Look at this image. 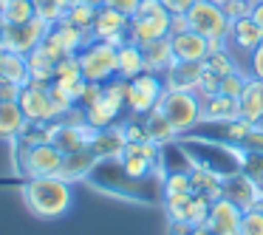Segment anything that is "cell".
<instances>
[{
	"label": "cell",
	"instance_id": "13",
	"mask_svg": "<svg viewBox=\"0 0 263 235\" xmlns=\"http://www.w3.org/2000/svg\"><path fill=\"white\" fill-rule=\"evenodd\" d=\"M170 43H173V54H176L178 63H204L210 57V40L193 29L181 31V34H173Z\"/></svg>",
	"mask_w": 263,
	"mask_h": 235
},
{
	"label": "cell",
	"instance_id": "41",
	"mask_svg": "<svg viewBox=\"0 0 263 235\" xmlns=\"http://www.w3.org/2000/svg\"><path fill=\"white\" fill-rule=\"evenodd\" d=\"M190 23H187V14H170V37L173 34H181V31H187Z\"/></svg>",
	"mask_w": 263,
	"mask_h": 235
},
{
	"label": "cell",
	"instance_id": "19",
	"mask_svg": "<svg viewBox=\"0 0 263 235\" xmlns=\"http://www.w3.org/2000/svg\"><path fill=\"white\" fill-rule=\"evenodd\" d=\"M144 54V71H150V74H167V71L173 68V65L178 63L176 54H173V43L170 37H161V40L150 43V46L142 48Z\"/></svg>",
	"mask_w": 263,
	"mask_h": 235
},
{
	"label": "cell",
	"instance_id": "10",
	"mask_svg": "<svg viewBox=\"0 0 263 235\" xmlns=\"http://www.w3.org/2000/svg\"><path fill=\"white\" fill-rule=\"evenodd\" d=\"M127 26H130L127 14L116 12V9H108V6H99L97 20L91 26V37L93 40H105V43L119 48L122 43H127Z\"/></svg>",
	"mask_w": 263,
	"mask_h": 235
},
{
	"label": "cell",
	"instance_id": "44",
	"mask_svg": "<svg viewBox=\"0 0 263 235\" xmlns=\"http://www.w3.org/2000/svg\"><path fill=\"white\" fill-rule=\"evenodd\" d=\"M6 17H3V14H0V48H3V37H6Z\"/></svg>",
	"mask_w": 263,
	"mask_h": 235
},
{
	"label": "cell",
	"instance_id": "34",
	"mask_svg": "<svg viewBox=\"0 0 263 235\" xmlns=\"http://www.w3.org/2000/svg\"><path fill=\"white\" fill-rule=\"evenodd\" d=\"M74 77H82L80 57H77V54H71V57H63L57 65H54V80H74Z\"/></svg>",
	"mask_w": 263,
	"mask_h": 235
},
{
	"label": "cell",
	"instance_id": "36",
	"mask_svg": "<svg viewBox=\"0 0 263 235\" xmlns=\"http://www.w3.org/2000/svg\"><path fill=\"white\" fill-rule=\"evenodd\" d=\"M229 20H238V17H249L252 14V0H229L227 6H223Z\"/></svg>",
	"mask_w": 263,
	"mask_h": 235
},
{
	"label": "cell",
	"instance_id": "14",
	"mask_svg": "<svg viewBox=\"0 0 263 235\" xmlns=\"http://www.w3.org/2000/svg\"><path fill=\"white\" fill-rule=\"evenodd\" d=\"M99 156L93 148H85V150H77V153H65L63 156V165H60V178L65 182H80V178H91V173L99 167Z\"/></svg>",
	"mask_w": 263,
	"mask_h": 235
},
{
	"label": "cell",
	"instance_id": "9",
	"mask_svg": "<svg viewBox=\"0 0 263 235\" xmlns=\"http://www.w3.org/2000/svg\"><path fill=\"white\" fill-rule=\"evenodd\" d=\"M48 29H51V26L43 17H34V20H29V23H17V26L9 23L6 37H3V48H6V51H17V54H29L46 40Z\"/></svg>",
	"mask_w": 263,
	"mask_h": 235
},
{
	"label": "cell",
	"instance_id": "8",
	"mask_svg": "<svg viewBox=\"0 0 263 235\" xmlns=\"http://www.w3.org/2000/svg\"><path fill=\"white\" fill-rule=\"evenodd\" d=\"M20 108H23L26 119L31 125H51L57 119V105L51 102V94H48V85H23L20 91Z\"/></svg>",
	"mask_w": 263,
	"mask_h": 235
},
{
	"label": "cell",
	"instance_id": "12",
	"mask_svg": "<svg viewBox=\"0 0 263 235\" xmlns=\"http://www.w3.org/2000/svg\"><path fill=\"white\" fill-rule=\"evenodd\" d=\"M223 195H227L229 201H235L240 210H249V207H255L257 201L263 198L260 184L243 170H238V173H232V176L223 178Z\"/></svg>",
	"mask_w": 263,
	"mask_h": 235
},
{
	"label": "cell",
	"instance_id": "47",
	"mask_svg": "<svg viewBox=\"0 0 263 235\" xmlns=\"http://www.w3.org/2000/svg\"><path fill=\"white\" fill-rule=\"evenodd\" d=\"M88 3H93V6H99V3H102V0H88Z\"/></svg>",
	"mask_w": 263,
	"mask_h": 235
},
{
	"label": "cell",
	"instance_id": "23",
	"mask_svg": "<svg viewBox=\"0 0 263 235\" xmlns=\"http://www.w3.org/2000/svg\"><path fill=\"white\" fill-rule=\"evenodd\" d=\"M119 165H122V170H125L127 178H136V182H142V178L150 176V170H153L156 161H150L147 156L139 150L136 142H127V148L122 150V156H119Z\"/></svg>",
	"mask_w": 263,
	"mask_h": 235
},
{
	"label": "cell",
	"instance_id": "37",
	"mask_svg": "<svg viewBox=\"0 0 263 235\" xmlns=\"http://www.w3.org/2000/svg\"><path fill=\"white\" fill-rule=\"evenodd\" d=\"M139 3H142V0H102L99 6L116 9V12H122V14H127V17H133V14H136V9H139Z\"/></svg>",
	"mask_w": 263,
	"mask_h": 235
},
{
	"label": "cell",
	"instance_id": "43",
	"mask_svg": "<svg viewBox=\"0 0 263 235\" xmlns=\"http://www.w3.org/2000/svg\"><path fill=\"white\" fill-rule=\"evenodd\" d=\"M190 235H215V232L204 224V227H193V229H190Z\"/></svg>",
	"mask_w": 263,
	"mask_h": 235
},
{
	"label": "cell",
	"instance_id": "31",
	"mask_svg": "<svg viewBox=\"0 0 263 235\" xmlns=\"http://www.w3.org/2000/svg\"><path fill=\"white\" fill-rule=\"evenodd\" d=\"M204 63L210 65V68L215 71V74H221V77L232 74V71L238 68V63H235V60L229 57V54L223 51V48H215V51H210V57H206Z\"/></svg>",
	"mask_w": 263,
	"mask_h": 235
},
{
	"label": "cell",
	"instance_id": "15",
	"mask_svg": "<svg viewBox=\"0 0 263 235\" xmlns=\"http://www.w3.org/2000/svg\"><path fill=\"white\" fill-rule=\"evenodd\" d=\"M227 43L235 48V51L252 54L263 43V29L252 17H238V20H232V23H229Z\"/></svg>",
	"mask_w": 263,
	"mask_h": 235
},
{
	"label": "cell",
	"instance_id": "18",
	"mask_svg": "<svg viewBox=\"0 0 263 235\" xmlns=\"http://www.w3.org/2000/svg\"><path fill=\"white\" fill-rule=\"evenodd\" d=\"M31 122L26 119L20 102H0V142H14L29 131Z\"/></svg>",
	"mask_w": 263,
	"mask_h": 235
},
{
	"label": "cell",
	"instance_id": "3",
	"mask_svg": "<svg viewBox=\"0 0 263 235\" xmlns=\"http://www.w3.org/2000/svg\"><path fill=\"white\" fill-rule=\"evenodd\" d=\"M187 23L193 31L206 37L210 40V51H215V48H223V43H227L232 20L227 17L223 6H218L212 0H195L193 6L187 9Z\"/></svg>",
	"mask_w": 263,
	"mask_h": 235
},
{
	"label": "cell",
	"instance_id": "17",
	"mask_svg": "<svg viewBox=\"0 0 263 235\" xmlns=\"http://www.w3.org/2000/svg\"><path fill=\"white\" fill-rule=\"evenodd\" d=\"M238 108H240V119L252 122V125H263V80L249 74L246 88L238 97Z\"/></svg>",
	"mask_w": 263,
	"mask_h": 235
},
{
	"label": "cell",
	"instance_id": "24",
	"mask_svg": "<svg viewBox=\"0 0 263 235\" xmlns=\"http://www.w3.org/2000/svg\"><path fill=\"white\" fill-rule=\"evenodd\" d=\"M116 51H119V77L122 80H133V77H139L144 71V54L136 43L127 40Z\"/></svg>",
	"mask_w": 263,
	"mask_h": 235
},
{
	"label": "cell",
	"instance_id": "39",
	"mask_svg": "<svg viewBox=\"0 0 263 235\" xmlns=\"http://www.w3.org/2000/svg\"><path fill=\"white\" fill-rule=\"evenodd\" d=\"M23 85H14V82H0V102H17Z\"/></svg>",
	"mask_w": 263,
	"mask_h": 235
},
{
	"label": "cell",
	"instance_id": "22",
	"mask_svg": "<svg viewBox=\"0 0 263 235\" xmlns=\"http://www.w3.org/2000/svg\"><path fill=\"white\" fill-rule=\"evenodd\" d=\"M0 82L29 85V60H26V54L0 48Z\"/></svg>",
	"mask_w": 263,
	"mask_h": 235
},
{
	"label": "cell",
	"instance_id": "5",
	"mask_svg": "<svg viewBox=\"0 0 263 235\" xmlns=\"http://www.w3.org/2000/svg\"><path fill=\"white\" fill-rule=\"evenodd\" d=\"M80 68L88 82H110L119 77V51L105 40H91L80 54Z\"/></svg>",
	"mask_w": 263,
	"mask_h": 235
},
{
	"label": "cell",
	"instance_id": "30",
	"mask_svg": "<svg viewBox=\"0 0 263 235\" xmlns=\"http://www.w3.org/2000/svg\"><path fill=\"white\" fill-rule=\"evenodd\" d=\"M34 12L48 26H57L60 20H65V9L60 6V0H34Z\"/></svg>",
	"mask_w": 263,
	"mask_h": 235
},
{
	"label": "cell",
	"instance_id": "38",
	"mask_svg": "<svg viewBox=\"0 0 263 235\" xmlns=\"http://www.w3.org/2000/svg\"><path fill=\"white\" fill-rule=\"evenodd\" d=\"M249 74L257 77V80H263V43L249 54Z\"/></svg>",
	"mask_w": 263,
	"mask_h": 235
},
{
	"label": "cell",
	"instance_id": "45",
	"mask_svg": "<svg viewBox=\"0 0 263 235\" xmlns=\"http://www.w3.org/2000/svg\"><path fill=\"white\" fill-rule=\"evenodd\" d=\"M74 3H80V0H60V6H63V9H65V12H68V9H71V6H74Z\"/></svg>",
	"mask_w": 263,
	"mask_h": 235
},
{
	"label": "cell",
	"instance_id": "42",
	"mask_svg": "<svg viewBox=\"0 0 263 235\" xmlns=\"http://www.w3.org/2000/svg\"><path fill=\"white\" fill-rule=\"evenodd\" d=\"M249 17L263 29V0H252V14H249Z\"/></svg>",
	"mask_w": 263,
	"mask_h": 235
},
{
	"label": "cell",
	"instance_id": "4",
	"mask_svg": "<svg viewBox=\"0 0 263 235\" xmlns=\"http://www.w3.org/2000/svg\"><path fill=\"white\" fill-rule=\"evenodd\" d=\"M156 108L164 114V119L170 122L176 136L187 133L190 128H195L201 122V97L195 91H164Z\"/></svg>",
	"mask_w": 263,
	"mask_h": 235
},
{
	"label": "cell",
	"instance_id": "33",
	"mask_svg": "<svg viewBox=\"0 0 263 235\" xmlns=\"http://www.w3.org/2000/svg\"><path fill=\"white\" fill-rule=\"evenodd\" d=\"M246 80H249V74H243V71L235 68L232 74L221 77V94H227V97H240V91L246 88Z\"/></svg>",
	"mask_w": 263,
	"mask_h": 235
},
{
	"label": "cell",
	"instance_id": "1",
	"mask_svg": "<svg viewBox=\"0 0 263 235\" xmlns=\"http://www.w3.org/2000/svg\"><path fill=\"white\" fill-rule=\"evenodd\" d=\"M23 201L31 215L43 221H54L71 212L74 207V187L60 176H34L23 184Z\"/></svg>",
	"mask_w": 263,
	"mask_h": 235
},
{
	"label": "cell",
	"instance_id": "32",
	"mask_svg": "<svg viewBox=\"0 0 263 235\" xmlns=\"http://www.w3.org/2000/svg\"><path fill=\"white\" fill-rule=\"evenodd\" d=\"M167 193H193V184H190V170H173L170 176L164 178V187H161V195Z\"/></svg>",
	"mask_w": 263,
	"mask_h": 235
},
{
	"label": "cell",
	"instance_id": "46",
	"mask_svg": "<svg viewBox=\"0 0 263 235\" xmlns=\"http://www.w3.org/2000/svg\"><path fill=\"white\" fill-rule=\"evenodd\" d=\"M212 3H218V6H227L229 0H212Z\"/></svg>",
	"mask_w": 263,
	"mask_h": 235
},
{
	"label": "cell",
	"instance_id": "26",
	"mask_svg": "<svg viewBox=\"0 0 263 235\" xmlns=\"http://www.w3.org/2000/svg\"><path fill=\"white\" fill-rule=\"evenodd\" d=\"M3 17H6V23H29V20L37 17L34 12V0H6V6H3Z\"/></svg>",
	"mask_w": 263,
	"mask_h": 235
},
{
	"label": "cell",
	"instance_id": "35",
	"mask_svg": "<svg viewBox=\"0 0 263 235\" xmlns=\"http://www.w3.org/2000/svg\"><path fill=\"white\" fill-rule=\"evenodd\" d=\"M243 173H249L257 184L263 182V150H246L243 153Z\"/></svg>",
	"mask_w": 263,
	"mask_h": 235
},
{
	"label": "cell",
	"instance_id": "21",
	"mask_svg": "<svg viewBox=\"0 0 263 235\" xmlns=\"http://www.w3.org/2000/svg\"><path fill=\"white\" fill-rule=\"evenodd\" d=\"M26 60H29V82H31V85H51L57 60L46 51V46L40 43L34 51L26 54Z\"/></svg>",
	"mask_w": 263,
	"mask_h": 235
},
{
	"label": "cell",
	"instance_id": "28",
	"mask_svg": "<svg viewBox=\"0 0 263 235\" xmlns=\"http://www.w3.org/2000/svg\"><path fill=\"white\" fill-rule=\"evenodd\" d=\"M218 91H221V74H215V71L204 63L201 65V74H198V82H195V94H198L201 99H206Z\"/></svg>",
	"mask_w": 263,
	"mask_h": 235
},
{
	"label": "cell",
	"instance_id": "11",
	"mask_svg": "<svg viewBox=\"0 0 263 235\" xmlns=\"http://www.w3.org/2000/svg\"><path fill=\"white\" fill-rule=\"evenodd\" d=\"M240 218H243V210L235 201H229L227 195H221L212 201L206 227L215 235H240Z\"/></svg>",
	"mask_w": 263,
	"mask_h": 235
},
{
	"label": "cell",
	"instance_id": "25",
	"mask_svg": "<svg viewBox=\"0 0 263 235\" xmlns=\"http://www.w3.org/2000/svg\"><path fill=\"white\" fill-rule=\"evenodd\" d=\"M144 119V128H147V139L156 144H167L170 139H176V131L170 128V122L164 119V114H161L159 108H153L150 114L142 116Z\"/></svg>",
	"mask_w": 263,
	"mask_h": 235
},
{
	"label": "cell",
	"instance_id": "40",
	"mask_svg": "<svg viewBox=\"0 0 263 235\" xmlns=\"http://www.w3.org/2000/svg\"><path fill=\"white\" fill-rule=\"evenodd\" d=\"M195 0H161V6L170 14H187V9L193 6Z\"/></svg>",
	"mask_w": 263,
	"mask_h": 235
},
{
	"label": "cell",
	"instance_id": "7",
	"mask_svg": "<svg viewBox=\"0 0 263 235\" xmlns=\"http://www.w3.org/2000/svg\"><path fill=\"white\" fill-rule=\"evenodd\" d=\"M93 133L97 131H93L88 122H82V125H71V122L54 119L51 125H48V142L65 156V153H77V150L91 148Z\"/></svg>",
	"mask_w": 263,
	"mask_h": 235
},
{
	"label": "cell",
	"instance_id": "2",
	"mask_svg": "<svg viewBox=\"0 0 263 235\" xmlns=\"http://www.w3.org/2000/svg\"><path fill=\"white\" fill-rule=\"evenodd\" d=\"M161 37H170V12L161 6V0H142L127 26V40L144 48Z\"/></svg>",
	"mask_w": 263,
	"mask_h": 235
},
{
	"label": "cell",
	"instance_id": "6",
	"mask_svg": "<svg viewBox=\"0 0 263 235\" xmlns=\"http://www.w3.org/2000/svg\"><path fill=\"white\" fill-rule=\"evenodd\" d=\"M161 94H164V80L159 74H150V71H142L139 77L127 80L125 85V105L133 116H144L159 105Z\"/></svg>",
	"mask_w": 263,
	"mask_h": 235
},
{
	"label": "cell",
	"instance_id": "27",
	"mask_svg": "<svg viewBox=\"0 0 263 235\" xmlns=\"http://www.w3.org/2000/svg\"><path fill=\"white\" fill-rule=\"evenodd\" d=\"M97 9L99 6H93V3H88V0H80V3H74V6L65 12V20L74 23L77 29H82V31H91L93 20H97Z\"/></svg>",
	"mask_w": 263,
	"mask_h": 235
},
{
	"label": "cell",
	"instance_id": "20",
	"mask_svg": "<svg viewBox=\"0 0 263 235\" xmlns=\"http://www.w3.org/2000/svg\"><path fill=\"white\" fill-rule=\"evenodd\" d=\"M91 148L97 150L99 159H119L122 150L127 148V136H125V131H122V125H110V128H105V131H97Z\"/></svg>",
	"mask_w": 263,
	"mask_h": 235
},
{
	"label": "cell",
	"instance_id": "29",
	"mask_svg": "<svg viewBox=\"0 0 263 235\" xmlns=\"http://www.w3.org/2000/svg\"><path fill=\"white\" fill-rule=\"evenodd\" d=\"M240 235H263V198L255 207L243 210L240 218Z\"/></svg>",
	"mask_w": 263,
	"mask_h": 235
},
{
	"label": "cell",
	"instance_id": "16",
	"mask_svg": "<svg viewBox=\"0 0 263 235\" xmlns=\"http://www.w3.org/2000/svg\"><path fill=\"white\" fill-rule=\"evenodd\" d=\"M240 119V108L238 99L227 97V94H212V97L201 99V122H218V125H227V122Z\"/></svg>",
	"mask_w": 263,
	"mask_h": 235
}]
</instances>
